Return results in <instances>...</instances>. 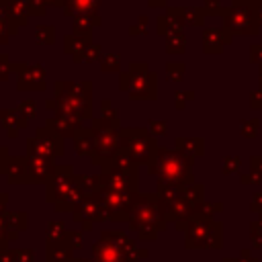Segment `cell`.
<instances>
[{"instance_id": "cell-2", "label": "cell", "mask_w": 262, "mask_h": 262, "mask_svg": "<svg viewBox=\"0 0 262 262\" xmlns=\"http://www.w3.org/2000/svg\"><path fill=\"white\" fill-rule=\"evenodd\" d=\"M246 125L242 127V133L246 135V137H252V135H256V131H258V119H252V121H244Z\"/></svg>"}, {"instance_id": "cell-3", "label": "cell", "mask_w": 262, "mask_h": 262, "mask_svg": "<svg viewBox=\"0 0 262 262\" xmlns=\"http://www.w3.org/2000/svg\"><path fill=\"white\" fill-rule=\"evenodd\" d=\"M250 100H252V108H262V86L252 92Z\"/></svg>"}, {"instance_id": "cell-5", "label": "cell", "mask_w": 262, "mask_h": 262, "mask_svg": "<svg viewBox=\"0 0 262 262\" xmlns=\"http://www.w3.org/2000/svg\"><path fill=\"white\" fill-rule=\"evenodd\" d=\"M252 61H258L262 66V45H252Z\"/></svg>"}, {"instance_id": "cell-1", "label": "cell", "mask_w": 262, "mask_h": 262, "mask_svg": "<svg viewBox=\"0 0 262 262\" xmlns=\"http://www.w3.org/2000/svg\"><path fill=\"white\" fill-rule=\"evenodd\" d=\"M260 23L258 2L252 0H237L225 16V29L237 35H258Z\"/></svg>"}, {"instance_id": "cell-4", "label": "cell", "mask_w": 262, "mask_h": 262, "mask_svg": "<svg viewBox=\"0 0 262 262\" xmlns=\"http://www.w3.org/2000/svg\"><path fill=\"white\" fill-rule=\"evenodd\" d=\"M252 211L262 213V192H256V194L252 196Z\"/></svg>"}, {"instance_id": "cell-6", "label": "cell", "mask_w": 262, "mask_h": 262, "mask_svg": "<svg viewBox=\"0 0 262 262\" xmlns=\"http://www.w3.org/2000/svg\"><path fill=\"white\" fill-rule=\"evenodd\" d=\"M258 12H260V20H262V2H258Z\"/></svg>"}]
</instances>
